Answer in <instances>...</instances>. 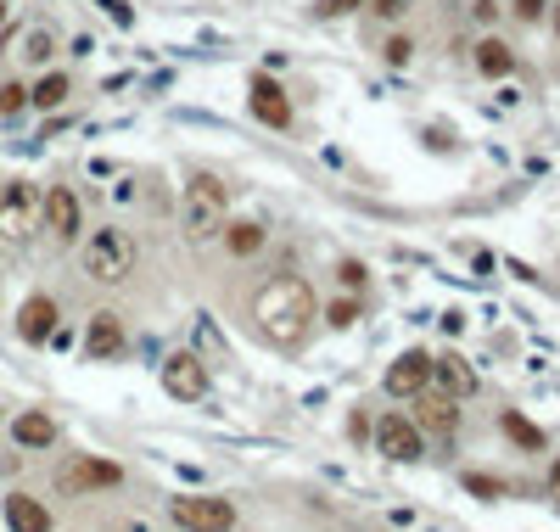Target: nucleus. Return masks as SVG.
I'll return each mask as SVG.
<instances>
[{
    "label": "nucleus",
    "instance_id": "nucleus-1",
    "mask_svg": "<svg viewBox=\"0 0 560 532\" xmlns=\"http://www.w3.org/2000/svg\"><path fill=\"white\" fill-rule=\"evenodd\" d=\"M252 325H258V336L275 342V348H297L308 336V325H314V292H308L297 275L269 280V286H258V297H252Z\"/></svg>",
    "mask_w": 560,
    "mask_h": 532
},
{
    "label": "nucleus",
    "instance_id": "nucleus-2",
    "mask_svg": "<svg viewBox=\"0 0 560 532\" xmlns=\"http://www.w3.org/2000/svg\"><path fill=\"white\" fill-rule=\"evenodd\" d=\"M224 202H230V196H224V185L208 180V174L185 185V196H180L185 236H191V241H213V236H219V230H224Z\"/></svg>",
    "mask_w": 560,
    "mask_h": 532
},
{
    "label": "nucleus",
    "instance_id": "nucleus-3",
    "mask_svg": "<svg viewBox=\"0 0 560 532\" xmlns=\"http://www.w3.org/2000/svg\"><path fill=\"white\" fill-rule=\"evenodd\" d=\"M84 275L101 280V286H118V280L135 275V241H129V230H96L90 236V247H84Z\"/></svg>",
    "mask_w": 560,
    "mask_h": 532
},
{
    "label": "nucleus",
    "instance_id": "nucleus-4",
    "mask_svg": "<svg viewBox=\"0 0 560 532\" xmlns=\"http://www.w3.org/2000/svg\"><path fill=\"white\" fill-rule=\"evenodd\" d=\"M34 230H40V191H34L28 180H12L6 191H0V241L23 247Z\"/></svg>",
    "mask_w": 560,
    "mask_h": 532
},
{
    "label": "nucleus",
    "instance_id": "nucleus-5",
    "mask_svg": "<svg viewBox=\"0 0 560 532\" xmlns=\"http://www.w3.org/2000/svg\"><path fill=\"white\" fill-rule=\"evenodd\" d=\"M168 516H174V527H185V532H230L236 504L230 499H174Z\"/></svg>",
    "mask_w": 560,
    "mask_h": 532
},
{
    "label": "nucleus",
    "instance_id": "nucleus-6",
    "mask_svg": "<svg viewBox=\"0 0 560 532\" xmlns=\"http://www.w3.org/2000/svg\"><path fill=\"white\" fill-rule=\"evenodd\" d=\"M163 392L168 398H185V404L208 398V364L196 359V353H168L163 359Z\"/></svg>",
    "mask_w": 560,
    "mask_h": 532
},
{
    "label": "nucleus",
    "instance_id": "nucleus-7",
    "mask_svg": "<svg viewBox=\"0 0 560 532\" xmlns=\"http://www.w3.org/2000/svg\"><path fill=\"white\" fill-rule=\"evenodd\" d=\"M118 482H124V471L112 460H90V454H84V460H68L56 471V488L62 493H96V488H118Z\"/></svg>",
    "mask_w": 560,
    "mask_h": 532
},
{
    "label": "nucleus",
    "instance_id": "nucleus-8",
    "mask_svg": "<svg viewBox=\"0 0 560 532\" xmlns=\"http://www.w3.org/2000/svg\"><path fill=\"white\" fill-rule=\"evenodd\" d=\"M376 448H381V460H392V465L420 460V426H415V420H404V415H387L376 426Z\"/></svg>",
    "mask_w": 560,
    "mask_h": 532
},
{
    "label": "nucleus",
    "instance_id": "nucleus-9",
    "mask_svg": "<svg viewBox=\"0 0 560 532\" xmlns=\"http://www.w3.org/2000/svg\"><path fill=\"white\" fill-rule=\"evenodd\" d=\"M460 398H448V392H415V426L420 432H437V437H454V426H460Z\"/></svg>",
    "mask_w": 560,
    "mask_h": 532
},
{
    "label": "nucleus",
    "instance_id": "nucleus-10",
    "mask_svg": "<svg viewBox=\"0 0 560 532\" xmlns=\"http://www.w3.org/2000/svg\"><path fill=\"white\" fill-rule=\"evenodd\" d=\"M40 219H45L51 236L73 241V236H79V196H73L68 185H51V191L40 196Z\"/></svg>",
    "mask_w": 560,
    "mask_h": 532
},
{
    "label": "nucleus",
    "instance_id": "nucleus-11",
    "mask_svg": "<svg viewBox=\"0 0 560 532\" xmlns=\"http://www.w3.org/2000/svg\"><path fill=\"white\" fill-rule=\"evenodd\" d=\"M426 381H432V359H426L420 348L398 353V359L387 364V392H392V398H415Z\"/></svg>",
    "mask_w": 560,
    "mask_h": 532
},
{
    "label": "nucleus",
    "instance_id": "nucleus-12",
    "mask_svg": "<svg viewBox=\"0 0 560 532\" xmlns=\"http://www.w3.org/2000/svg\"><path fill=\"white\" fill-rule=\"evenodd\" d=\"M252 118H258V124H269V129H286V124H292V101H286V90H280L275 79H264V73L252 79Z\"/></svg>",
    "mask_w": 560,
    "mask_h": 532
},
{
    "label": "nucleus",
    "instance_id": "nucleus-13",
    "mask_svg": "<svg viewBox=\"0 0 560 532\" xmlns=\"http://www.w3.org/2000/svg\"><path fill=\"white\" fill-rule=\"evenodd\" d=\"M84 353H90V359H118V353H124V325H118V314H90V325H84Z\"/></svg>",
    "mask_w": 560,
    "mask_h": 532
},
{
    "label": "nucleus",
    "instance_id": "nucleus-14",
    "mask_svg": "<svg viewBox=\"0 0 560 532\" xmlns=\"http://www.w3.org/2000/svg\"><path fill=\"white\" fill-rule=\"evenodd\" d=\"M17 336H23V342H45V336H56V303L51 297H28L23 308H17Z\"/></svg>",
    "mask_w": 560,
    "mask_h": 532
},
{
    "label": "nucleus",
    "instance_id": "nucleus-15",
    "mask_svg": "<svg viewBox=\"0 0 560 532\" xmlns=\"http://www.w3.org/2000/svg\"><path fill=\"white\" fill-rule=\"evenodd\" d=\"M432 376H437V387H443L448 398H471L476 392V370H471V359H460V353L432 359Z\"/></svg>",
    "mask_w": 560,
    "mask_h": 532
},
{
    "label": "nucleus",
    "instance_id": "nucleus-16",
    "mask_svg": "<svg viewBox=\"0 0 560 532\" xmlns=\"http://www.w3.org/2000/svg\"><path fill=\"white\" fill-rule=\"evenodd\" d=\"M6 521H12V532H51L45 504L28 499V493H12V499H6Z\"/></svg>",
    "mask_w": 560,
    "mask_h": 532
},
{
    "label": "nucleus",
    "instance_id": "nucleus-17",
    "mask_svg": "<svg viewBox=\"0 0 560 532\" xmlns=\"http://www.w3.org/2000/svg\"><path fill=\"white\" fill-rule=\"evenodd\" d=\"M12 437H17L23 448H51L56 426H51V415H40V409H28V415H17V420H12Z\"/></svg>",
    "mask_w": 560,
    "mask_h": 532
},
{
    "label": "nucleus",
    "instance_id": "nucleus-18",
    "mask_svg": "<svg viewBox=\"0 0 560 532\" xmlns=\"http://www.w3.org/2000/svg\"><path fill=\"white\" fill-rule=\"evenodd\" d=\"M476 68L488 73V79H504V73L516 68V51H510L504 40H482L476 45Z\"/></svg>",
    "mask_w": 560,
    "mask_h": 532
},
{
    "label": "nucleus",
    "instance_id": "nucleus-19",
    "mask_svg": "<svg viewBox=\"0 0 560 532\" xmlns=\"http://www.w3.org/2000/svg\"><path fill=\"white\" fill-rule=\"evenodd\" d=\"M499 426H504V437H510L516 448H527V454H538V448H544V432H538L527 415H516V409H504Z\"/></svg>",
    "mask_w": 560,
    "mask_h": 532
},
{
    "label": "nucleus",
    "instance_id": "nucleus-20",
    "mask_svg": "<svg viewBox=\"0 0 560 532\" xmlns=\"http://www.w3.org/2000/svg\"><path fill=\"white\" fill-rule=\"evenodd\" d=\"M224 247L236 252V258H252V252L264 247V230H258V224H230V230H224Z\"/></svg>",
    "mask_w": 560,
    "mask_h": 532
},
{
    "label": "nucleus",
    "instance_id": "nucleus-21",
    "mask_svg": "<svg viewBox=\"0 0 560 532\" xmlns=\"http://www.w3.org/2000/svg\"><path fill=\"white\" fill-rule=\"evenodd\" d=\"M28 101H34V107H62V101H68V79H62V73H45V79L28 90Z\"/></svg>",
    "mask_w": 560,
    "mask_h": 532
},
{
    "label": "nucleus",
    "instance_id": "nucleus-22",
    "mask_svg": "<svg viewBox=\"0 0 560 532\" xmlns=\"http://www.w3.org/2000/svg\"><path fill=\"white\" fill-rule=\"evenodd\" d=\"M17 56L23 62H45L51 56V28H28L23 40H17Z\"/></svg>",
    "mask_w": 560,
    "mask_h": 532
},
{
    "label": "nucleus",
    "instance_id": "nucleus-23",
    "mask_svg": "<svg viewBox=\"0 0 560 532\" xmlns=\"http://www.w3.org/2000/svg\"><path fill=\"white\" fill-rule=\"evenodd\" d=\"M353 320H359V303H353V297H336V303H331V325H336V331H348Z\"/></svg>",
    "mask_w": 560,
    "mask_h": 532
},
{
    "label": "nucleus",
    "instance_id": "nucleus-24",
    "mask_svg": "<svg viewBox=\"0 0 560 532\" xmlns=\"http://www.w3.org/2000/svg\"><path fill=\"white\" fill-rule=\"evenodd\" d=\"M465 488H471L476 493V499H499V482H493V476H482V471H471V476H465Z\"/></svg>",
    "mask_w": 560,
    "mask_h": 532
},
{
    "label": "nucleus",
    "instance_id": "nucleus-25",
    "mask_svg": "<svg viewBox=\"0 0 560 532\" xmlns=\"http://www.w3.org/2000/svg\"><path fill=\"white\" fill-rule=\"evenodd\" d=\"M23 101H28V90H23V84H0V112H17Z\"/></svg>",
    "mask_w": 560,
    "mask_h": 532
},
{
    "label": "nucleus",
    "instance_id": "nucleus-26",
    "mask_svg": "<svg viewBox=\"0 0 560 532\" xmlns=\"http://www.w3.org/2000/svg\"><path fill=\"white\" fill-rule=\"evenodd\" d=\"M381 51H387V62H392V68H404L415 45H409V40H387V45H381Z\"/></svg>",
    "mask_w": 560,
    "mask_h": 532
},
{
    "label": "nucleus",
    "instance_id": "nucleus-27",
    "mask_svg": "<svg viewBox=\"0 0 560 532\" xmlns=\"http://www.w3.org/2000/svg\"><path fill=\"white\" fill-rule=\"evenodd\" d=\"M544 6H549V0H516V17H521V23H538Z\"/></svg>",
    "mask_w": 560,
    "mask_h": 532
},
{
    "label": "nucleus",
    "instance_id": "nucleus-28",
    "mask_svg": "<svg viewBox=\"0 0 560 532\" xmlns=\"http://www.w3.org/2000/svg\"><path fill=\"white\" fill-rule=\"evenodd\" d=\"M353 6H364V0H320L325 17H342V12H353Z\"/></svg>",
    "mask_w": 560,
    "mask_h": 532
},
{
    "label": "nucleus",
    "instance_id": "nucleus-29",
    "mask_svg": "<svg viewBox=\"0 0 560 532\" xmlns=\"http://www.w3.org/2000/svg\"><path fill=\"white\" fill-rule=\"evenodd\" d=\"M376 12H381V17H404L409 0H376Z\"/></svg>",
    "mask_w": 560,
    "mask_h": 532
},
{
    "label": "nucleus",
    "instance_id": "nucleus-30",
    "mask_svg": "<svg viewBox=\"0 0 560 532\" xmlns=\"http://www.w3.org/2000/svg\"><path fill=\"white\" fill-rule=\"evenodd\" d=\"M342 286H364V269L359 264H342Z\"/></svg>",
    "mask_w": 560,
    "mask_h": 532
},
{
    "label": "nucleus",
    "instance_id": "nucleus-31",
    "mask_svg": "<svg viewBox=\"0 0 560 532\" xmlns=\"http://www.w3.org/2000/svg\"><path fill=\"white\" fill-rule=\"evenodd\" d=\"M549 493H555V499H560V460L549 465Z\"/></svg>",
    "mask_w": 560,
    "mask_h": 532
},
{
    "label": "nucleus",
    "instance_id": "nucleus-32",
    "mask_svg": "<svg viewBox=\"0 0 560 532\" xmlns=\"http://www.w3.org/2000/svg\"><path fill=\"white\" fill-rule=\"evenodd\" d=\"M0 28H6V0H0Z\"/></svg>",
    "mask_w": 560,
    "mask_h": 532
},
{
    "label": "nucleus",
    "instance_id": "nucleus-33",
    "mask_svg": "<svg viewBox=\"0 0 560 532\" xmlns=\"http://www.w3.org/2000/svg\"><path fill=\"white\" fill-rule=\"evenodd\" d=\"M555 28H560V17H555Z\"/></svg>",
    "mask_w": 560,
    "mask_h": 532
}]
</instances>
